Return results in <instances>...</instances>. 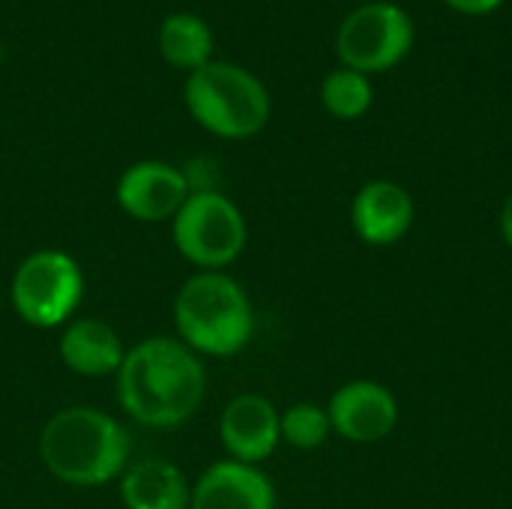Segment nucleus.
Segmentation results:
<instances>
[{
  "mask_svg": "<svg viewBox=\"0 0 512 509\" xmlns=\"http://www.w3.org/2000/svg\"><path fill=\"white\" fill-rule=\"evenodd\" d=\"M117 402L126 417L147 429H177L192 420L207 393L204 363L180 339L150 336L117 369Z\"/></svg>",
  "mask_w": 512,
  "mask_h": 509,
  "instance_id": "f257e3e1",
  "label": "nucleus"
},
{
  "mask_svg": "<svg viewBox=\"0 0 512 509\" xmlns=\"http://www.w3.org/2000/svg\"><path fill=\"white\" fill-rule=\"evenodd\" d=\"M129 435L105 411L72 405L57 411L39 435V459L48 474L75 489L114 483L129 468Z\"/></svg>",
  "mask_w": 512,
  "mask_h": 509,
  "instance_id": "f03ea898",
  "label": "nucleus"
},
{
  "mask_svg": "<svg viewBox=\"0 0 512 509\" xmlns=\"http://www.w3.org/2000/svg\"><path fill=\"white\" fill-rule=\"evenodd\" d=\"M177 339L204 357H234L255 333V309L243 285L222 270H198L174 297Z\"/></svg>",
  "mask_w": 512,
  "mask_h": 509,
  "instance_id": "7ed1b4c3",
  "label": "nucleus"
},
{
  "mask_svg": "<svg viewBox=\"0 0 512 509\" xmlns=\"http://www.w3.org/2000/svg\"><path fill=\"white\" fill-rule=\"evenodd\" d=\"M183 102L201 129L225 141L252 138L270 120V93L264 81L228 60H210L189 72Z\"/></svg>",
  "mask_w": 512,
  "mask_h": 509,
  "instance_id": "20e7f679",
  "label": "nucleus"
},
{
  "mask_svg": "<svg viewBox=\"0 0 512 509\" xmlns=\"http://www.w3.org/2000/svg\"><path fill=\"white\" fill-rule=\"evenodd\" d=\"M84 297V273L78 261L60 249L30 252L12 273L9 300L15 315L36 327L54 330L66 327L81 306Z\"/></svg>",
  "mask_w": 512,
  "mask_h": 509,
  "instance_id": "39448f33",
  "label": "nucleus"
},
{
  "mask_svg": "<svg viewBox=\"0 0 512 509\" xmlns=\"http://www.w3.org/2000/svg\"><path fill=\"white\" fill-rule=\"evenodd\" d=\"M171 234L177 252L201 270H222L246 249V219L240 207L216 189L192 192L171 219Z\"/></svg>",
  "mask_w": 512,
  "mask_h": 509,
  "instance_id": "423d86ee",
  "label": "nucleus"
},
{
  "mask_svg": "<svg viewBox=\"0 0 512 509\" xmlns=\"http://www.w3.org/2000/svg\"><path fill=\"white\" fill-rule=\"evenodd\" d=\"M414 48L411 15L390 3L372 0L345 15L336 30V54L342 66L363 75H378L399 66Z\"/></svg>",
  "mask_w": 512,
  "mask_h": 509,
  "instance_id": "0eeeda50",
  "label": "nucleus"
},
{
  "mask_svg": "<svg viewBox=\"0 0 512 509\" xmlns=\"http://www.w3.org/2000/svg\"><path fill=\"white\" fill-rule=\"evenodd\" d=\"M189 195L192 186L186 171L159 159H141L129 165L114 189L120 210L135 222H147V225L174 219Z\"/></svg>",
  "mask_w": 512,
  "mask_h": 509,
  "instance_id": "6e6552de",
  "label": "nucleus"
},
{
  "mask_svg": "<svg viewBox=\"0 0 512 509\" xmlns=\"http://www.w3.org/2000/svg\"><path fill=\"white\" fill-rule=\"evenodd\" d=\"M327 417L339 438L351 444H378L399 426V402L384 384L360 378L342 384L330 396Z\"/></svg>",
  "mask_w": 512,
  "mask_h": 509,
  "instance_id": "1a4fd4ad",
  "label": "nucleus"
},
{
  "mask_svg": "<svg viewBox=\"0 0 512 509\" xmlns=\"http://www.w3.org/2000/svg\"><path fill=\"white\" fill-rule=\"evenodd\" d=\"M219 438L225 453L243 465H261L282 444L279 411L258 393L234 396L219 417Z\"/></svg>",
  "mask_w": 512,
  "mask_h": 509,
  "instance_id": "9d476101",
  "label": "nucleus"
},
{
  "mask_svg": "<svg viewBox=\"0 0 512 509\" xmlns=\"http://www.w3.org/2000/svg\"><path fill=\"white\" fill-rule=\"evenodd\" d=\"M414 213L411 192L393 180H372L351 201V225L366 246L399 243L411 231Z\"/></svg>",
  "mask_w": 512,
  "mask_h": 509,
  "instance_id": "9b49d317",
  "label": "nucleus"
},
{
  "mask_svg": "<svg viewBox=\"0 0 512 509\" xmlns=\"http://www.w3.org/2000/svg\"><path fill=\"white\" fill-rule=\"evenodd\" d=\"M189 509H276V489L258 465H210L192 486Z\"/></svg>",
  "mask_w": 512,
  "mask_h": 509,
  "instance_id": "f8f14e48",
  "label": "nucleus"
},
{
  "mask_svg": "<svg viewBox=\"0 0 512 509\" xmlns=\"http://www.w3.org/2000/svg\"><path fill=\"white\" fill-rule=\"evenodd\" d=\"M57 354L69 372L84 378H105V375H117L126 348L111 324L99 318H72L63 327Z\"/></svg>",
  "mask_w": 512,
  "mask_h": 509,
  "instance_id": "ddd939ff",
  "label": "nucleus"
},
{
  "mask_svg": "<svg viewBox=\"0 0 512 509\" xmlns=\"http://www.w3.org/2000/svg\"><path fill=\"white\" fill-rule=\"evenodd\" d=\"M189 498V480L165 459H144L120 474V501L126 509H189Z\"/></svg>",
  "mask_w": 512,
  "mask_h": 509,
  "instance_id": "4468645a",
  "label": "nucleus"
},
{
  "mask_svg": "<svg viewBox=\"0 0 512 509\" xmlns=\"http://www.w3.org/2000/svg\"><path fill=\"white\" fill-rule=\"evenodd\" d=\"M156 45L165 63L183 72H195L213 60V30L195 12H174L159 24Z\"/></svg>",
  "mask_w": 512,
  "mask_h": 509,
  "instance_id": "2eb2a0df",
  "label": "nucleus"
},
{
  "mask_svg": "<svg viewBox=\"0 0 512 509\" xmlns=\"http://www.w3.org/2000/svg\"><path fill=\"white\" fill-rule=\"evenodd\" d=\"M321 102L336 120H360L372 108L375 90H372L369 75L348 69V66H339L324 78Z\"/></svg>",
  "mask_w": 512,
  "mask_h": 509,
  "instance_id": "dca6fc26",
  "label": "nucleus"
},
{
  "mask_svg": "<svg viewBox=\"0 0 512 509\" xmlns=\"http://www.w3.org/2000/svg\"><path fill=\"white\" fill-rule=\"evenodd\" d=\"M279 435L294 450H318L333 435L327 408L315 402H297L279 411Z\"/></svg>",
  "mask_w": 512,
  "mask_h": 509,
  "instance_id": "f3484780",
  "label": "nucleus"
},
{
  "mask_svg": "<svg viewBox=\"0 0 512 509\" xmlns=\"http://www.w3.org/2000/svg\"><path fill=\"white\" fill-rule=\"evenodd\" d=\"M450 9L462 12V15H489L495 12L504 0H444Z\"/></svg>",
  "mask_w": 512,
  "mask_h": 509,
  "instance_id": "a211bd4d",
  "label": "nucleus"
},
{
  "mask_svg": "<svg viewBox=\"0 0 512 509\" xmlns=\"http://www.w3.org/2000/svg\"><path fill=\"white\" fill-rule=\"evenodd\" d=\"M501 237L512 249V192L504 198V207H501Z\"/></svg>",
  "mask_w": 512,
  "mask_h": 509,
  "instance_id": "6ab92c4d",
  "label": "nucleus"
}]
</instances>
